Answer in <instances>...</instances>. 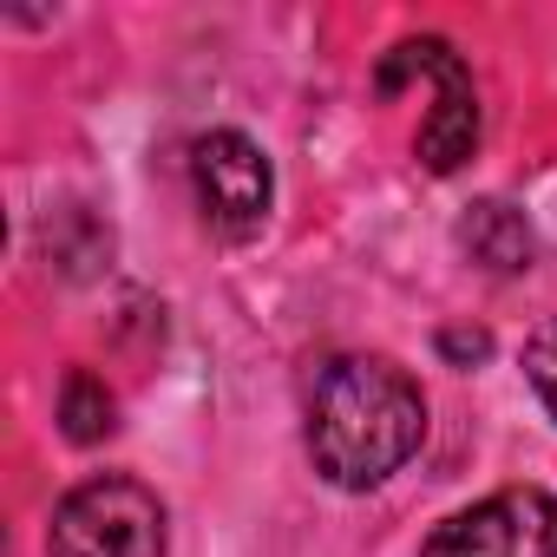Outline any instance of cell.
<instances>
[{
  "mask_svg": "<svg viewBox=\"0 0 557 557\" xmlns=\"http://www.w3.org/2000/svg\"><path fill=\"white\" fill-rule=\"evenodd\" d=\"M440 355L459 361V368H472V361L492 355V335H485V329H446V335H440Z\"/></svg>",
  "mask_w": 557,
  "mask_h": 557,
  "instance_id": "9c48e42d",
  "label": "cell"
},
{
  "mask_svg": "<svg viewBox=\"0 0 557 557\" xmlns=\"http://www.w3.org/2000/svg\"><path fill=\"white\" fill-rule=\"evenodd\" d=\"M164 498L132 472H99L53 505L47 557H164Z\"/></svg>",
  "mask_w": 557,
  "mask_h": 557,
  "instance_id": "7a4b0ae2",
  "label": "cell"
},
{
  "mask_svg": "<svg viewBox=\"0 0 557 557\" xmlns=\"http://www.w3.org/2000/svg\"><path fill=\"white\" fill-rule=\"evenodd\" d=\"M309 459L342 492L387 485L426 440V394L387 355H335L309 381Z\"/></svg>",
  "mask_w": 557,
  "mask_h": 557,
  "instance_id": "6da1fadb",
  "label": "cell"
},
{
  "mask_svg": "<svg viewBox=\"0 0 557 557\" xmlns=\"http://www.w3.org/2000/svg\"><path fill=\"white\" fill-rule=\"evenodd\" d=\"M190 184H197V210L216 236H230V243L262 236L269 203H275V171L249 132H230V125L203 132L190 145Z\"/></svg>",
  "mask_w": 557,
  "mask_h": 557,
  "instance_id": "277c9868",
  "label": "cell"
},
{
  "mask_svg": "<svg viewBox=\"0 0 557 557\" xmlns=\"http://www.w3.org/2000/svg\"><path fill=\"white\" fill-rule=\"evenodd\" d=\"M524 374H531L537 400H544V407H550V420H557V315L524 342Z\"/></svg>",
  "mask_w": 557,
  "mask_h": 557,
  "instance_id": "ba28073f",
  "label": "cell"
},
{
  "mask_svg": "<svg viewBox=\"0 0 557 557\" xmlns=\"http://www.w3.org/2000/svg\"><path fill=\"white\" fill-rule=\"evenodd\" d=\"M459 249H466L479 269H492V275H518V269H531L537 236H531V223H524L518 203H505V197H479V203L459 216Z\"/></svg>",
  "mask_w": 557,
  "mask_h": 557,
  "instance_id": "8992f818",
  "label": "cell"
},
{
  "mask_svg": "<svg viewBox=\"0 0 557 557\" xmlns=\"http://www.w3.org/2000/svg\"><path fill=\"white\" fill-rule=\"evenodd\" d=\"M420 557H557V498L544 485H505L433 524Z\"/></svg>",
  "mask_w": 557,
  "mask_h": 557,
  "instance_id": "5b68a950",
  "label": "cell"
},
{
  "mask_svg": "<svg viewBox=\"0 0 557 557\" xmlns=\"http://www.w3.org/2000/svg\"><path fill=\"white\" fill-rule=\"evenodd\" d=\"M112 426H119L112 387H106L92 368H73V374L60 381V433H66L73 446H99V440H112Z\"/></svg>",
  "mask_w": 557,
  "mask_h": 557,
  "instance_id": "52a82bcc",
  "label": "cell"
},
{
  "mask_svg": "<svg viewBox=\"0 0 557 557\" xmlns=\"http://www.w3.org/2000/svg\"><path fill=\"white\" fill-rule=\"evenodd\" d=\"M420 73H426L433 99H426L413 151L433 177H453L479 151V86H472V66L446 40H400L381 60V92H400V79H420Z\"/></svg>",
  "mask_w": 557,
  "mask_h": 557,
  "instance_id": "3957f363",
  "label": "cell"
}]
</instances>
